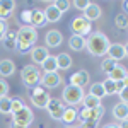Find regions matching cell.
<instances>
[{"label":"cell","instance_id":"6da1fadb","mask_svg":"<svg viewBox=\"0 0 128 128\" xmlns=\"http://www.w3.org/2000/svg\"><path fill=\"white\" fill-rule=\"evenodd\" d=\"M38 41V31L32 26H20L17 29V36H16V43H17V51L20 53H28L29 50H32V46Z\"/></svg>","mask_w":128,"mask_h":128},{"label":"cell","instance_id":"7a4b0ae2","mask_svg":"<svg viewBox=\"0 0 128 128\" xmlns=\"http://www.w3.org/2000/svg\"><path fill=\"white\" fill-rule=\"evenodd\" d=\"M109 40L108 36L104 34V32H90L87 38H86V46L87 50L94 55V56H102V55H106L108 53V48H109Z\"/></svg>","mask_w":128,"mask_h":128},{"label":"cell","instance_id":"3957f363","mask_svg":"<svg viewBox=\"0 0 128 128\" xmlns=\"http://www.w3.org/2000/svg\"><path fill=\"white\" fill-rule=\"evenodd\" d=\"M84 89L82 87H75V86H67V87L63 89V92H62V98H63V102H67L70 108H74V106H79L80 102H82V99H84Z\"/></svg>","mask_w":128,"mask_h":128},{"label":"cell","instance_id":"277c9868","mask_svg":"<svg viewBox=\"0 0 128 128\" xmlns=\"http://www.w3.org/2000/svg\"><path fill=\"white\" fill-rule=\"evenodd\" d=\"M41 75H43V74L40 72V68H38L36 65H26L24 68L20 70V79H22V82L29 89L40 86Z\"/></svg>","mask_w":128,"mask_h":128},{"label":"cell","instance_id":"5b68a950","mask_svg":"<svg viewBox=\"0 0 128 128\" xmlns=\"http://www.w3.org/2000/svg\"><path fill=\"white\" fill-rule=\"evenodd\" d=\"M29 98H31L32 106H36V108H40V109H46V104H48V101H50V94L44 92V89L41 87V86L31 87Z\"/></svg>","mask_w":128,"mask_h":128},{"label":"cell","instance_id":"8992f818","mask_svg":"<svg viewBox=\"0 0 128 128\" xmlns=\"http://www.w3.org/2000/svg\"><path fill=\"white\" fill-rule=\"evenodd\" d=\"M70 29L74 34H77V36H82V38H87L89 34L92 32V28H90V22L86 20L82 16L79 17H75V19L70 22Z\"/></svg>","mask_w":128,"mask_h":128},{"label":"cell","instance_id":"52a82bcc","mask_svg":"<svg viewBox=\"0 0 128 128\" xmlns=\"http://www.w3.org/2000/svg\"><path fill=\"white\" fill-rule=\"evenodd\" d=\"M104 114V106L101 104L98 108H82V111L79 113L80 121H96L99 123V120Z\"/></svg>","mask_w":128,"mask_h":128},{"label":"cell","instance_id":"ba28073f","mask_svg":"<svg viewBox=\"0 0 128 128\" xmlns=\"http://www.w3.org/2000/svg\"><path fill=\"white\" fill-rule=\"evenodd\" d=\"M32 120H34V114H32L31 108H28V106L19 109L17 113H12V121L17 123V125H22V126H26V128L32 123Z\"/></svg>","mask_w":128,"mask_h":128},{"label":"cell","instance_id":"9c48e42d","mask_svg":"<svg viewBox=\"0 0 128 128\" xmlns=\"http://www.w3.org/2000/svg\"><path fill=\"white\" fill-rule=\"evenodd\" d=\"M62 82H63V77L60 75L58 72H51V74H43L41 75V87H48V89H55L58 87V86H62Z\"/></svg>","mask_w":128,"mask_h":128},{"label":"cell","instance_id":"30bf717a","mask_svg":"<svg viewBox=\"0 0 128 128\" xmlns=\"http://www.w3.org/2000/svg\"><path fill=\"white\" fill-rule=\"evenodd\" d=\"M46 111L50 113V116H51L53 120L60 121V120H62V114H63V111H65V106H63L62 101H58V99H55V98H50L48 104H46Z\"/></svg>","mask_w":128,"mask_h":128},{"label":"cell","instance_id":"8fae6325","mask_svg":"<svg viewBox=\"0 0 128 128\" xmlns=\"http://www.w3.org/2000/svg\"><path fill=\"white\" fill-rule=\"evenodd\" d=\"M108 58H111L113 62H120V60L126 58V46L121 43H113L108 48Z\"/></svg>","mask_w":128,"mask_h":128},{"label":"cell","instance_id":"7c38bea8","mask_svg":"<svg viewBox=\"0 0 128 128\" xmlns=\"http://www.w3.org/2000/svg\"><path fill=\"white\" fill-rule=\"evenodd\" d=\"M44 41H46V46H48V48H56V46H60V44H62L63 36H62V32H60L58 29H51V31H48V32H46Z\"/></svg>","mask_w":128,"mask_h":128},{"label":"cell","instance_id":"4fadbf2b","mask_svg":"<svg viewBox=\"0 0 128 128\" xmlns=\"http://www.w3.org/2000/svg\"><path fill=\"white\" fill-rule=\"evenodd\" d=\"M48 56H50L48 48H44V46H34V48L31 50V60H32L36 65H41Z\"/></svg>","mask_w":128,"mask_h":128},{"label":"cell","instance_id":"5bb4252c","mask_svg":"<svg viewBox=\"0 0 128 128\" xmlns=\"http://www.w3.org/2000/svg\"><path fill=\"white\" fill-rule=\"evenodd\" d=\"M16 9V2L12 0H0V20H5L12 16V12Z\"/></svg>","mask_w":128,"mask_h":128},{"label":"cell","instance_id":"9a60e30c","mask_svg":"<svg viewBox=\"0 0 128 128\" xmlns=\"http://www.w3.org/2000/svg\"><path fill=\"white\" fill-rule=\"evenodd\" d=\"M101 14H102L101 7H99L98 4H92V2H90L87 5V9L84 10V16H82V17L90 22V20H98L99 17H101Z\"/></svg>","mask_w":128,"mask_h":128},{"label":"cell","instance_id":"2e32d148","mask_svg":"<svg viewBox=\"0 0 128 128\" xmlns=\"http://www.w3.org/2000/svg\"><path fill=\"white\" fill-rule=\"evenodd\" d=\"M87 82H89V72H86V70H79L70 77V86H75V87L84 89V86Z\"/></svg>","mask_w":128,"mask_h":128},{"label":"cell","instance_id":"e0dca14e","mask_svg":"<svg viewBox=\"0 0 128 128\" xmlns=\"http://www.w3.org/2000/svg\"><path fill=\"white\" fill-rule=\"evenodd\" d=\"M43 14H44V19H46V22H58L60 19H62V12H60L53 4H50L46 9L43 10Z\"/></svg>","mask_w":128,"mask_h":128},{"label":"cell","instance_id":"ac0fdd59","mask_svg":"<svg viewBox=\"0 0 128 128\" xmlns=\"http://www.w3.org/2000/svg\"><path fill=\"white\" fill-rule=\"evenodd\" d=\"M34 29L36 28H41V26H46V19H44V14H43V10L41 9H34L31 12V24Z\"/></svg>","mask_w":128,"mask_h":128},{"label":"cell","instance_id":"d6986e66","mask_svg":"<svg viewBox=\"0 0 128 128\" xmlns=\"http://www.w3.org/2000/svg\"><path fill=\"white\" fill-rule=\"evenodd\" d=\"M14 72H16V65H14L12 60H9V58L0 60V75L2 77H10Z\"/></svg>","mask_w":128,"mask_h":128},{"label":"cell","instance_id":"ffe728a7","mask_svg":"<svg viewBox=\"0 0 128 128\" xmlns=\"http://www.w3.org/2000/svg\"><path fill=\"white\" fill-rule=\"evenodd\" d=\"M108 79L113 82H120V80H126V70L123 68L121 65H116L114 68L108 74Z\"/></svg>","mask_w":128,"mask_h":128},{"label":"cell","instance_id":"44dd1931","mask_svg":"<svg viewBox=\"0 0 128 128\" xmlns=\"http://www.w3.org/2000/svg\"><path fill=\"white\" fill-rule=\"evenodd\" d=\"M113 116L116 120H120V121L128 120V104H123V102L114 104V108H113Z\"/></svg>","mask_w":128,"mask_h":128},{"label":"cell","instance_id":"7402d4cb","mask_svg":"<svg viewBox=\"0 0 128 128\" xmlns=\"http://www.w3.org/2000/svg\"><path fill=\"white\" fill-rule=\"evenodd\" d=\"M68 46L74 51H82V50L86 48V38L77 36V34H72V38L68 40Z\"/></svg>","mask_w":128,"mask_h":128},{"label":"cell","instance_id":"603a6c76","mask_svg":"<svg viewBox=\"0 0 128 128\" xmlns=\"http://www.w3.org/2000/svg\"><path fill=\"white\" fill-rule=\"evenodd\" d=\"M77 118H79V113H77V109H75V108H65V111H63V114H62V120H60V121H63L65 125H72Z\"/></svg>","mask_w":128,"mask_h":128},{"label":"cell","instance_id":"cb8c5ba5","mask_svg":"<svg viewBox=\"0 0 128 128\" xmlns=\"http://www.w3.org/2000/svg\"><path fill=\"white\" fill-rule=\"evenodd\" d=\"M55 60H56V67L62 70L70 68V65H72V58L68 53H60L58 56H55Z\"/></svg>","mask_w":128,"mask_h":128},{"label":"cell","instance_id":"d4e9b609","mask_svg":"<svg viewBox=\"0 0 128 128\" xmlns=\"http://www.w3.org/2000/svg\"><path fill=\"white\" fill-rule=\"evenodd\" d=\"M41 68H43V72H44V74L56 72V70H58V67H56V60H55V56H51V55H50L48 58L41 63Z\"/></svg>","mask_w":128,"mask_h":128},{"label":"cell","instance_id":"484cf974","mask_svg":"<svg viewBox=\"0 0 128 128\" xmlns=\"http://www.w3.org/2000/svg\"><path fill=\"white\" fill-rule=\"evenodd\" d=\"M84 108H98V106H101V99L94 98V96H90V94H87V96H84V99H82V102H80Z\"/></svg>","mask_w":128,"mask_h":128},{"label":"cell","instance_id":"4316f807","mask_svg":"<svg viewBox=\"0 0 128 128\" xmlns=\"http://www.w3.org/2000/svg\"><path fill=\"white\" fill-rule=\"evenodd\" d=\"M89 94L94 96V98H98V99H102L104 96H106V92H104V89H102V84H101V82L92 84V86H90V90H89Z\"/></svg>","mask_w":128,"mask_h":128},{"label":"cell","instance_id":"83f0119b","mask_svg":"<svg viewBox=\"0 0 128 128\" xmlns=\"http://www.w3.org/2000/svg\"><path fill=\"white\" fill-rule=\"evenodd\" d=\"M10 102H12V99L9 96L0 98V113L2 114H10Z\"/></svg>","mask_w":128,"mask_h":128},{"label":"cell","instance_id":"f1b7e54d","mask_svg":"<svg viewBox=\"0 0 128 128\" xmlns=\"http://www.w3.org/2000/svg\"><path fill=\"white\" fill-rule=\"evenodd\" d=\"M116 65H118V63H116V62H113L111 58H104V60H102V63H101V70H102V72L108 75V74H109L113 68H114Z\"/></svg>","mask_w":128,"mask_h":128},{"label":"cell","instance_id":"f546056e","mask_svg":"<svg viewBox=\"0 0 128 128\" xmlns=\"http://www.w3.org/2000/svg\"><path fill=\"white\" fill-rule=\"evenodd\" d=\"M101 84H102V89H104L106 96H109V94H116V84H114L113 80L106 79L104 82H101Z\"/></svg>","mask_w":128,"mask_h":128},{"label":"cell","instance_id":"4dcf8cb0","mask_svg":"<svg viewBox=\"0 0 128 128\" xmlns=\"http://www.w3.org/2000/svg\"><path fill=\"white\" fill-rule=\"evenodd\" d=\"M24 106H26V104H24V101H22V99H17V98L12 99V102H10V114H12V113H17V111L22 109Z\"/></svg>","mask_w":128,"mask_h":128},{"label":"cell","instance_id":"1f68e13d","mask_svg":"<svg viewBox=\"0 0 128 128\" xmlns=\"http://www.w3.org/2000/svg\"><path fill=\"white\" fill-rule=\"evenodd\" d=\"M53 5H55V7L63 14V12H67V10L70 9V5H72V4H70L68 0H56V2H53Z\"/></svg>","mask_w":128,"mask_h":128},{"label":"cell","instance_id":"d6a6232c","mask_svg":"<svg viewBox=\"0 0 128 128\" xmlns=\"http://www.w3.org/2000/svg\"><path fill=\"white\" fill-rule=\"evenodd\" d=\"M116 26H118V29H126V14L116 16Z\"/></svg>","mask_w":128,"mask_h":128},{"label":"cell","instance_id":"836d02e7","mask_svg":"<svg viewBox=\"0 0 128 128\" xmlns=\"http://www.w3.org/2000/svg\"><path fill=\"white\" fill-rule=\"evenodd\" d=\"M9 94V84L4 79H0V98H5Z\"/></svg>","mask_w":128,"mask_h":128},{"label":"cell","instance_id":"e575fe53","mask_svg":"<svg viewBox=\"0 0 128 128\" xmlns=\"http://www.w3.org/2000/svg\"><path fill=\"white\" fill-rule=\"evenodd\" d=\"M89 4H90L89 0H75V2H74V7L79 9V10H86Z\"/></svg>","mask_w":128,"mask_h":128},{"label":"cell","instance_id":"d590c367","mask_svg":"<svg viewBox=\"0 0 128 128\" xmlns=\"http://www.w3.org/2000/svg\"><path fill=\"white\" fill-rule=\"evenodd\" d=\"M20 20L24 22V26H29L31 24V10H24L20 14Z\"/></svg>","mask_w":128,"mask_h":128},{"label":"cell","instance_id":"8d00e7d4","mask_svg":"<svg viewBox=\"0 0 128 128\" xmlns=\"http://www.w3.org/2000/svg\"><path fill=\"white\" fill-rule=\"evenodd\" d=\"M16 36H17V31H14V29H7L5 36H4V40H7V41H16Z\"/></svg>","mask_w":128,"mask_h":128},{"label":"cell","instance_id":"74e56055","mask_svg":"<svg viewBox=\"0 0 128 128\" xmlns=\"http://www.w3.org/2000/svg\"><path fill=\"white\" fill-rule=\"evenodd\" d=\"M118 96H120V102H123V104H128V87L126 89H123V90H120L118 92Z\"/></svg>","mask_w":128,"mask_h":128},{"label":"cell","instance_id":"f35d334b","mask_svg":"<svg viewBox=\"0 0 128 128\" xmlns=\"http://www.w3.org/2000/svg\"><path fill=\"white\" fill-rule=\"evenodd\" d=\"M114 84H116V94H118L120 90L128 87V80H120V82H114Z\"/></svg>","mask_w":128,"mask_h":128},{"label":"cell","instance_id":"ab89813d","mask_svg":"<svg viewBox=\"0 0 128 128\" xmlns=\"http://www.w3.org/2000/svg\"><path fill=\"white\" fill-rule=\"evenodd\" d=\"M98 125L99 123H96V121H82L79 128H98Z\"/></svg>","mask_w":128,"mask_h":128},{"label":"cell","instance_id":"60d3db41","mask_svg":"<svg viewBox=\"0 0 128 128\" xmlns=\"http://www.w3.org/2000/svg\"><path fill=\"white\" fill-rule=\"evenodd\" d=\"M7 29H9V28H7V24H5L4 20H0V41L4 40V36H5Z\"/></svg>","mask_w":128,"mask_h":128},{"label":"cell","instance_id":"b9f144b4","mask_svg":"<svg viewBox=\"0 0 128 128\" xmlns=\"http://www.w3.org/2000/svg\"><path fill=\"white\" fill-rule=\"evenodd\" d=\"M4 46H5V48H9V50H16V48H17V43H16V41L4 40Z\"/></svg>","mask_w":128,"mask_h":128},{"label":"cell","instance_id":"7bdbcfd3","mask_svg":"<svg viewBox=\"0 0 128 128\" xmlns=\"http://www.w3.org/2000/svg\"><path fill=\"white\" fill-rule=\"evenodd\" d=\"M118 128H128V121H126V120H123V121H120Z\"/></svg>","mask_w":128,"mask_h":128},{"label":"cell","instance_id":"ee69618b","mask_svg":"<svg viewBox=\"0 0 128 128\" xmlns=\"http://www.w3.org/2000/svg\"><path fill=\"white\" fill-rule=\"evenodd\" d=\"M10 128H26V126H22V125H17V123H14V121H10Z\"/></svg>","mask_w":128,"mask_h":128},{"label":"cell","instance_id":"f6af8a7d","mask_svg":"<svg viewBox=\"0 0 128 128\" xmlns=\"http://www.w3.org/2000/svg\"><path fill=\"white\" fill-rule=\"evenodd\" d=\"M121 5H123V10H125V12H123V14H126V10H128V2H123V4H121Z\"/></svg>","mask_w":128,"mask_h":128},{"label":"cell","instance_id":"bcb514c9","mask_svg":"<svg viewBox=\"0 0 128 128\" xmlns=\"http://www.w3.org/2000/svg\"><path fill=\"white\" fill-rule=\"evenodd\" d=\"M104 128H118V125H114V123H109V125H106Z\"/></svg>","mask_w":128,"mask_h":128},{"label":"cell","instance_id":"7dc6e473","mask_svg":"<svg viewBox=\"0 0 128 128\" xmlns=\"http://www.w3.org/2000/svg\"><path fill=\"white\" fill-rule=\"evenodd\" d=\"M63 128H74V126H63ZM77 128H79V126H77Z\"/></svg>","mask_w":128,"mask_h":128}]
</instances>
